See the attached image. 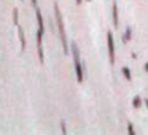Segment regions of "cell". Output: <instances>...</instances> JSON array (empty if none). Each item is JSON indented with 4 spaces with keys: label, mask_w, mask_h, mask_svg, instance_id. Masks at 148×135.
<instances>
[{
    "label": "cell",
    "mask_w": 148,
    "mask_h": 135,
    "mask_svg": "<svg viewBox=\"0 0 148 135\" xmlns=\"http://www.w3.org/2000/svg\"><path fill=\"white\" fill-rule=\"evenodd\" d=\"M77 3H78V5H80V3H81V0H77Z\"/></svg>",
    "instance_id": "17"
},
{
    "label": "cell",
    "mask_w": 148,
    "mask_h": 135,
    "mask_svg": "<svg viewBox=\"0 0 148 135\" xmlns=\"http://www.w3.org/2000/svg\"><path fill=\"white\" fill-rule=\"evenodd\" d=\"M32 3H34V5H37V0H32Z\"/></svg>",
    "instance_id": "15"
},
{
    "label": "cell",
    "mask_w": 148,
    "mask_h": 135,
    "mask_svg": "<svg viewBox=\"0 0 148 135\" xmlns=\"http://www.w3.org/2000/svg\"><path fill=\"white\" fill-rule=\"evenodd\" d=\"M35 14H37V22H38V30L45 32V24H43V18H42V13H40L38 8L35 10Z\"/></svg>",
    "instance_id": "5"
},
{
    "label": "cell",
    "mask_w": 148,
    "mask_h": 135,
    "mask_svg": "<svg viewBox=\"0 0 148 135\" xmlns=\"http://www.w3.org/2000/svg\"><path fill=\"white\" fill-rule=\"evenodd\" d=\"M127 132H129V134H134V127H132V124H131V122L127 124Z\"/></svg>",
    "instance_id": "13"
},
{
    "label": "cell",
    "mask_w": 148,
    "mask_h": 135,
    "mask_svg": "<svg viewBox=\"0 0 148 135\" xmlns=\"http://www.w3.org/2000/svg\"><path fill=\"white\" fill-rule=\"evenodd\" d=\"M145 70H147V72H148V64H145Z\"/></svg>",
    "instance_id": "14"
},
{
    "label": "cell",
    "mask_w": 148,
    "mask_h": 135,
    "mask_svg": "<svg viewBox=\"0 0 148 135\" xmlns=\"http://www.w3.org/2000/svg\"><path fill=\"white\" fill-rule=\"evenodd\" d=\"M61 129H62V134H67V129H65V122L61 121Z\"/></svg>",
    "instance_id": "12"
},
{
    "label": "cell",
    "mask_w": 148,
    "mask_h": 135,
    "mask_svg": "<svg viewBox=\"0 0 148 135\" xmlns=\"http://www.w3.org/2000/svg\"><path fill=\"white\" fill-rule=\"evenodd\" d=\"M42 40H43V32L38 30V32H37V49H38V59H40V62L43 64V61H45V52H43Z\"/></svg>",
    "instance_id": "4"
},
{
    "label": "cell",
    "mask_w": 148,
    "mask_h": 135,
    "mask_svg": "<svg viewBox=\"0 0 148 135\" xmlns=\"http://www.w3.org/2000/svg\"><path fill=\"white\" fill-rule=\"evenodd\" d=\"M107 45H108L110 64H115V42H113V33L112 32H108V35H107Z\"/></svg>",
    "instance_id": "3"
},
{
    "label": "cell",
    "mask_w": 148,
    "mask_h": 135,
    "mask_svg": "<svg viewBox=\"0 0 148 135\" xmlns=\"http://www.w3.org/2000/svg\"><path fill=\"white\" fill-rule=\"evenodd\" d=\"M72 54H73V65H75V73H77V81L81 83L83 81V67H81V61H80V49H78L77 43H72Z\"/></svg>",
    "instance_id": "2"
},
{
    "label": "cell",
    "mask_w": 148,
    "mask_h": 135,
    "mask_svg": "<svg viewBox=\"0 0 148 135\" xmlns=\"http://www.w3.org/2000/svg\"><path fill=\"white\" fill-rule=\"evenodd\" d=\"M112 14H113V26L115 27H118V5L116 3H113V11H112Z\"/></svg>",
    "instance_id": "7"
},
{
    "label": "cell",
    "mask_w": 148,
    "mask_h": 135,
    "mask_svg": "<svg viewBox=\"0 0 148 135\" xmlns=\"http://www.w3.org/2000/svg\"><path fill=\"white\" fill-rule=\"evenodd\" d=\"M145 105H147V108H148V100H145Z\"/></svg>",
    "instance_id": "16"
},
{
    "label": "cell",
    "mask_w": 148,
    "mask_h": 135,
    "mask_svg": "<svg viewBox=\"0 0 148 135\" xmlns=\"http://www.w3.org/2000/svg\"><path fill=\"white\" fill-rule=\"evenodd\" d=\"M54 14H56V22H58V29H59V35H61V42H62V48H64V54H69V45H67V35H65V29H64V21H62V14L59 10V5L54 3Z\"/></svg>",
    "instance_id": "1"
},
{
    "label": "cell",
    "mask_w": 148,
    "mask_h": 135,
    "mask_svg": "<svg viewBox=\"0 0 148 135\" xmlns=\"http://www.w3.org/2000/svg\"><path fill=\"white\" fill-rule=\"evenodd\" d=\"M18 33H19V42H21V49H26V37H24V32L19 26H18Z\"/></svg>",
    "instance_id": "6"
},
{
    "label": "cell",
    "mask_w": 148,
    "mask_h": 135,
    "mask_svg": "<svg viewBox=\"0 0 148 135\" xmlns=\"http://www.w3.org/2000/svg\"><path fill=\"white\" fill-rule=\"evenodd\" d=\"M18 16H19V11L13 10V22L16 24V26H19V19H18Z\"/></svg>",
    "instance_id": "11"
},
{
    "label": "cell",
    "mask_w": 148,
    "mask_h": 135,
    "mask_svg": "<svg viewBox=\"0 0 148 135\" xmlns=\"http://www.w3.org/2000/svg\"><path fill=\"white\" fill-rule=\"evenodd\" d=\"M131 35H132L131 27H126V32H124V42H129V40H131Z\"/></svg>",
    "instance_id": "10"
},
{
    "label": "cell",
    "mask_w": 148,
    "mask_h": 135,
    "mask_svg": "<svg viewBox=\"0 0 148 135\" xmlns=\"http://www.w3.org/2000/svg\"><path fill=\"white\" fill-rule=\"evenodd\" d=\"M132 105H134V108H140L142 106V99L138 95H135L134 100H132Z\"/></svg>",
    "instance_id": "8"
},
{
    "label": "cell",
    "mask_w": 148,
    "mask_h": 135,
    "mask_svg": "<svg viewBox=\"0 0 148 135\" xmlns=\"http://www.w3.org/2000/svg\"><path fill=\"white\" fill-rule=\"evenodd\" d=\"M123 75H124V78L127 81H131L132 80V76H131V70H129L127 67H123Z\"/></svg>",
    "instance_id": "9"
}]
</instances>
